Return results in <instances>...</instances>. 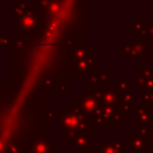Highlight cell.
<instances>
[{"label":"cell","instance_id":"obj_1","mask_svg":"<svg viewBox=\"0 0 153 153\" xmlns=\"http://www.w3.org/2000/svg\"><path fill=\"white\" fill-rule=\"evenodd\" d=\"M120 53L126 56V59H137L145 60L148 54L152 53L151 43L146 41V38H137L134 37L130 39L129 43H124L120 45Z\"/></svg>","mask_w":153,"mask_h":153},{"label":"cell","instance_id":"obj_2","mask_svg":"<svg viewBox=\"0 0 153 153\" xmlns=\"http://www.w3.org/2000/svg\"><path fill=\"white\" fill-rule=\"evenodd\" d=\"M126 145L129 147V149L131 152H145L147 147L151 146V142L147 141L142 135H140L136 130L130 131L129 135L126 136Z\"/></svg>","mask_w":153,"mask_h":153},{"label":"cell","instance_id":"obj_3","mask_svg":"<svg viewBox=\"0 0 153 153\" xmlns=\"http://www.w3.org/2000/svg\"><path fill=\"white\" fill-rule=\"evenodd\" d=\"M135 120L136 124H151V122L153 121L152 108L143 103L135 105Z\"/></svg>","mask_w":153,"mask_h":153},{"label":"cell","instance_id":"obj_4","mask_svg":"<svg viewBox=\"0 0 153 153\" xmlns=\"http://www.w3.org/2000/svg\"><path fill=\"white\" fill-rule=\"evenodd\" d=\"M134 92H135V87H129L128 90L121 93L118 108L122 112H127L131 109L133 103H134Z\"/></svg>","mask_w":153,"mask_h":153},{"label":"cell","instance_id":"obj_5","mask_svg":"<svg viewBox=\"0 0 153 153\" xmlns=\"http://www.w3.org/2000/svg\"><path fill=\"white\" fill-rule=\"evenodd\" d=\"M152 73H153V71H152V67L149 65H145L139 71H136V73H135V76H136L135 78V84H136V86H139V87L142 88L145 81L148 79V76Z\"/></svg>","mask_w":153,"mask_h":153},{"label":"cell","instance_id":"obj_6","mask_svg":"<svg viewBox=\"0 0 153 153\" xmlns=\"http://www.w3.org/2000/svg\"><path fill=\"white\" fill-rule=\"evenodd\" d=\"M97 153H122L121 142H99Z\"/></svg>","mask_w":153,"mask_h":153},{"label":"cell","instance_id":"obj_7","mask_svg":"<svg viewBox=\"0 0 153 153\" xmlns=\"http://www.w3.org/2000/svg\"><path fill=\"white\" fill-rule=\"evenodd\" d=\"M135 130L140 135H142L147 141L151 142V124H136Z\"/></svg>","mask_w":153,"mask_h":153},{"label":"cell","instance_id":"obj_8","mask_svg":"<svg viewBox=\"0 0 153 153\" xmlns=\"http://www.w3.org/2000/svg\"><path fill=\"white\" fill-rule=\"evenodd\" d=\"M141 98L143 104L148 105L153 110V91H148L146 88H141Z\"/></svg>","mask_w":153,"mask_h":153},{"label":"cell","instance_id":"obj_9","mask_svg":"<svg viewBox=\"0 0 153 153\" xmlns=\"http://www.w3.org/2000/svg\"><path fill=\"white\" fill-rule=\"evenodd\" d=\"M142 88H146V90H148V91H153V73H152V74L148 76V79L145 81Z\"/></svg>","mask_w":153,"mask_h":153},{"label":"cell","instance_id":"obj_10","mask_svg":"<svg viewBox=\"0 0 153 153\" xmlns=\"http://www.w3.org/2000/svg\"><path fill=\"white\" fill-rule=\"evenodd\" d=\"M148 25V37H153V20L147 23Z\"/></svg>","mask_w":153,"mask_h":153},{"label":"cell","instance_id":"obj_11","mask_svg":"<svg viewBox=\"0 0 153 153\" xmlns=\"http://www.w3.org/2000/svg\"><path fill=\"white\" fill-rule=\"evenodd\" d=\"M151 14H152V20H153V12H152V13H151Z\"/></svg>","mask_w":153,"mask_h":153}]
</instances>
